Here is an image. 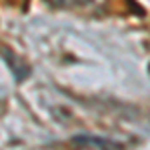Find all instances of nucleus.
Returning a JSON list of instances; mask_svg holds the SVG:
<instances>
[{"mask_svg": "<svg viewBox=\"0 0 150 150\" xmlns=\"http://www.w3.org/2000/svg\"><path fill=\"white\" fill-rule=\"evenodd\" d=\"M106 0H72V8L74 6H90V8H96V6H102Z\"/></svg>", "mask_w": 150, "mask_h": 150, "instance_id": "f03ea898", "label": "nucleus"}, {"mask_svg": "<svg viewBox=\"0 0 150 150\" xmlns=\"http://www.w3.org/2000/svg\"><path fill=\"white\" fill-rule=\"evenodd\" d=\"M72 144H76V146H86V148H122V144L120 142H114V140L110 138H98V136H88V134H84V136H74L72 138Z\"/></svg>", "mask_w": 150, "mask_h": 150, "instance_id": "f257e3e1", "label": "nucleus"}]
</instances>
